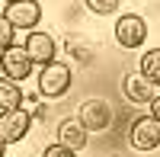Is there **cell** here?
<instances>
[{"mask_svg": "<svg viewBox=\"0 0 160 157\" xmlns=\"http://www.w3.org/2000/svg\"><path fill=\"white\" fill-rule=\"evenodd\" d=\"M29 125H32V112L26 109H7L0 112V138L13 144V141H22L29 135Z\"/></svg>", "mask_w": 160, "mask_h": 157, "instance_id": "4", "label": "cell"}, {"mask_svg": "<svg viewBox=\"0 0 160 157\" xmlns=\"http://www.w3.org/2000/svg\"><path fill=\"white\" fill-rule=\"evenodd\" d=\"M42 157H77V151L64 148V144H51V148H45V154H42Z\"/></svg>", "mask_w": 160, "mask_h": 157, "instance_id": "15", "label": "cell"}, {"mask_svg": "<svg viewBox=\"0 0 160 157\" xmlns=\"http://www.w3.org/2000/svg\"><path fill=\"white\" fill-rule=\"evenodd\" d=\"M118 3H122V0H87V7H90L93 13H99V16H109V13H115Z\"/></svg>", "mask_w": 160, "mask_h": 157, "instance_id": "14", "label": "cell"}, {"mask_svg": "<svg viewBox=\"0 0 160 157\" xmlns=\"http://www.w3.org/2000/svg\"><path fill=\"white\" fill-rule=\"evenodd\" d=\"M3 151H7V141H3V138H0V157H3Z\"/></svg>", "mask_w": 160, "mask_h": 157, "instance_id": "17", "label": "cell"}, {"mask_svg": "<svg viewBox=\"0 0 160 157\" xmlns=\"http://www.w3.org/2000/svg\"><path fill=\"white\" fill-rule=\"evenodd\" d=\"M115 38H118L122 48H141L144 38H148V23H144L138 13H125V16L115 23Z\"/></svg>", "mask_w": 160, "mask_h": 157, "instance_id": "3", "label": "cell"}, {"mask_svg": "<svg viewBox=\"0 0 160 157\" xmlns=\"http://www.w3.org/2000/svg\"><path fill=\"white\" fill-rule=\"evenodd\" d=\"M151 115L160 122V96H154V99H151Z\"/></svg>", "mask_w": 160, "mask_h": 157, "instance_id": "16", "label": "cell"}, {"mask_svg": "<svg viewBox=\"0 0 160 157\" xmlns=\"http://www.w3.org/2000/svg\"><path fill=\"white\" fill-rule=\"evenodd\" d=\"M38 90H42V96L48 99H58L71 90V68L61 61H51L45 64L42 71H38Z\"/></svg>", "mask_w": 160, "mask_h": 157, "instance_id": "1", "label": "cell"}, {"mask_svg": "<svg viewBox=\"0 0 160 157\" xmlns=\"http://www.w3.org/2000/svg\"><path fill=\"white\" fill-rule=\"evenodd\" d=\"M122 93H125L131 103H151V99H154V84H151L144 74H125Z\"/></svg>", "mask_w": 160, "mask_h": 157, "instance_id": "9", "label": "cell"}, {"mask_svg": "<svg viewBox=\"0 0 160 157\" xmlns=\"http://www.w3.org/2000/svg\"><path fill=\"white\" fill-rule=\"evenodd\" d=\"M10 3H22V0H7V7H10Z\"/></svg>", "mask_w": 160, "mask_h": 157, "instance_id": "18", "label": "cell"}, {"mask_svg": "<svg viewBox=\"0 0 160 157\" xmlns=\"http://www.w3.org/2000/svg\"><path fill=\"white\" fill-rule=\"evenodd\" d=\"M22 103V90L16 80H7V77H0V112L7 109H19Z\"/></svg>", "mask_w": 160, "mask_h": 157, "instance_id": "11", "label": "cell"}, {"mask_svg": "<svg viewBox=\"0 0 160 157\" xmlns=\"http://www.w3.org/2000/svg\"><path fill=\"white\" fill-rule=\"evenodd\" d=\"M128 138H131V148L154 151V148H160V122L154 119V115H141V119H135Z\"/></svg>", "mask_w": 160, "mask_h": 157, "instance_id": "5", "label": "cell"}, {"mask_svg": "<svg viewBox=\"0 0 160 157\" xmlns=\"http://www.w3.org/2000/svg\"><path fill=\"white\" fill-rule=\"evenodd\" d=\"M58 144L71 148V151H80V148L87 144V128H83V122H80V119H64L58 125Z\"/></svg>", "mask_w": 160, "mask_h": 157, "instance_id": "10", "label": "cell"}, {"mask_svg": "<svg viewBox=\"0 0 160 157\" xmlns=\"http://www.w3.org/2000/svg\"><path fill=\"white\" fill-rule=\"evenodd\" d=\"M32 58H29V51L19 48V45H10L0 51V71H3L7 80H26V77L32 74Z\"/></svg>", "mask_w": 160, "mask_h": 157, "instance_id": "2", "label": "cell"}, {"mask_svg": "<svg viewBox=\"0 0 160 157\" xmlns=\"http://www.w3.org/2000/svg\"><path fill=\"white\" fill-rule=\"evenodd\" d=\"M141 74L148 77L154 87H160V48H151L141 55Z\"/></svg>", "mask_w": 160, "mask_h": 157, "instance_id": "12", "label": "cell"}, {"mask_svg": "<svg viewBox=\"0 0 160 157\" xmlns=\"http://www.w3.org/2000/svg\"><path fill=\"white\" fill-rule=\"evenodd\" d=\"M109 119H112V112H109V103L106 99H87L80 106V122H83L87 132H106Z\"/></svg>", "mask_w": 160, "mask_h": 157, "instance_id": "6", "label": "cell"}, {"mask_svg": "<svg viewBox=\"0 0 160 157\" xmlns=\"http://www.w3.org/2000/svg\"><path fill=\"white\" fill-rule=\"evenodd\" d=\"M22 48L29 51V58H32L35 64H42V68L55 61V38H51L48 32H29Z\"/></svg>", "mask_w": 160, "mask_h": 157, "instance_id": "8", "label": "cell"}, {"mask_svg": "<svg viewBox=\"0 0 160 157\" xmlns=\"http://www.w3.org/2000/svg\"><path fill=\"white\" fill-rule=\"evenodd\" d=\"M13 38H16V29H13V23L3 16V13H0V51L10 48V45H13Z\"/></svg>", "mask_w": 160, "mask_h": 157, "instance_id": "13", "label": "cell"}, {"mask_svg": "<svg viewBox=\"0 0 160 157\" xmlns=\"http://www.w3.org/2000/svg\"><path fill=\"white\" fill-rule=\"evenodd\" d=\"M3 16L13 23V29H35L42 19V7L35 0H22V3H10Z\"/></svg>", "mask_w": 160, "mask_h": 157, "instance_id": "7", "label": "cell"}]
</instances>
